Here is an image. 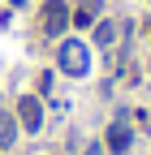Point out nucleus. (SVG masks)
I'll return each instance as SVG.
<instances>
[{
	"label": "nucleus",
	"mask_w": 151,
	"mask_h": 155,
	"mask_svg": "<svg viewBox=\"0 0 151 155\" xmlns=\"http://www.w3.org/2000/svg\"><path fill=\"white\" fill-rule=\"evenodd\" d=\"M17 121H22V129H30V134L43 125V108H39L35 95H22V104H17Z\"/></svg>",
	"instance_id": "nucleus-1"
},
{
	"label": "nucleus",
	"mask_w": 151,
	"mask_h": 155,
	"mask_svg": "<svg viewBox=\"0 0 151 155\" xmlns=\"http://www.w3.org/2000/svg\"><path fill=\"white\" fill-rule=\"evenodd\" d=\"M65 17H69V13H65V5H61V0H52V5L43 9V26H48V35L61 30V26H65Z\"/></svg>",
	"instance_id": "nucleus-2"
},
{
	"label": "nucleus",
	"mask_w": 151,
	"mask_h": 155,
	"mask_svg": "<svg viewBox=\"0 0 151 155\" xmlns=\"http://www.w3.org/2000/svg\"><path fill=\"white\" fill-rule=\"evenodd\" d=\"M82 52H86L82 43H65V52H61V65H65L69 73H82V65H86V61H82Z\"/></svg>",
	"instance_id": "nucleus-3"
},
{
	"label": "nucleus",
	"mask_w": 151,
	"mask_h": 155,
	"mask_svg": "<svg viewBox=\"0 0 151 155\" xmlns=\"http://www.w3.org/2000/svg\"><path fill=\"white\" fill-rule=\"evenodd\" d=\"M125 147H129V129L117 121V125L108 129V151H112V155H125Z\"/></svg>",
	"instance_id": "nucleus-4"
},
{
	"label": "nucleus",
	"mask_w": 151,
	"mask_h": 155,
	"mask_svg": "<svg viewBox=\"0 0 151 155\" xmlns=\"http://www.w3.org/2000/svg\"><path fill=\"white\" fill-rule=\"evenodd\" d=\"M13 138H17V121L13 116H0V147H13Z\"/></svg>",
	"instance_id": "nucleus-5"
},
{
	"label": "nucleus",
	"mask_w": 151,
	"mask_h": 155,
	"mask_svg": "<svg viewBox=\"0 0 151 155\" xmlns=\"http://www.w3.org/2000/svg\"><path fill=\"white\" fill-rule=\"evenodd\" d=\"M91 39H95L99 48H108L112 39H117V26H112V22H99V26H95V35H91Z\"/></svg>",
	"instance_id": "nucleus-6"
},
{
	"label": "nucleus",
	"mask_w": 151,
	"mask_h": 155,
	"mask_svg": "<svg viewBox=\"0 0 151 155\" xmlns=\"http://www.w3.org/2000/svg\"><path fill=\"white\" fill-rule=\"evenodd\" d=\"M91 22H95V17H91L86 9H78V13H73V26H91Z\"/></svg>",
	"instance_id": "nucleus-7"
},
{
	"label": "nucleus",
	"mask_w": 151,
	"mask_h": 155,
	"mask_svg": "<svg viewBox=\"0 0 151 155\" xmlns=\"http://www.w3.org/2000/svg\"><path fill=\"white\" fill-rule=\"evenodd\" d=\"M86 155H104V151H99V147H95V142H91V151H86Z\"/></svg>",
	"instance_id": "nucleus-8"
}]
</instances>
